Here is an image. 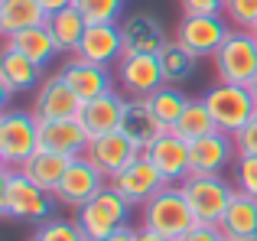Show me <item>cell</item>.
<instances>
[{
  "mask_svg": "<svg viewBox=\"0 0 257 241\" xmlns=\"http://www.w3.org/2000/svg\"><path fill=\"white\" fill-rule=\"evenodd\" d=\"M56 196L36 186L23 170L17 166H4L0 170V215L13 218V222H46L52 215Z\"/></svg>",
  "mask_w": 257,
  "mask_h": 241,
  "instance_id": "obj_1",
  "label": "cell"
},
{
  "mask_svg": "<svg viewBox=\"0 0 257 241\" xmlns=\"http://www.w3.org/2000/svg\"><path fill=\"white\" fill-rule=\"evenodd\" d=\"M140 225L173 241L186 235L195 225V215L189 209L186 196H182V186H163L147 205H140Z\"/></svg>",
  "mask_w": 257,
  "mask_h": 241,
  "instance_id": "obj_2",
  "label": "cell"
},
{
  "mask_svg": "<svg viewBox=\"0 0 257 241\" xmlns=\"http://www.w3.org/2000/svg\"><path fill=\"white\" fill-rule=\"evenodd\" d=\"M179 186H182V196H186L195 222H205V225H218L231 196L238 192L221 173H189Z\"/></svg>",
  "mask_w": 257,
  "mask_h": 241,
  "instance_id": "obj_3",
  "label": "cell"
},
{
  "mask_svg": "<svg viewBox=\"0 0 257 241\" xmlns=\"http://www.w3.org/2000/svg\"><path fill=\"white\" fill-rule=\"evenodd\" d=\"M39 150V117L33 108H7L0 114V163L23 166Z\"/></svg>",
  "mask_w": 257,
  "mask_h": 241,
  "instance_id": "obj_4",
  "label": "cell"
},
{
  "mask_svg": "<svg viewBox=\"0 0 257 241\" xmlns=\"http://www.w3.org/2000/svg\"><path fill=\"white\" fill-rule=\"evenodd\" d=\"M131 209L134 205L107 183L91 202H85L82 209L75 212V222L82 225L88 241H98V238L111 235V231L124 228V225H131Z\"/></svg>",
  "mask_w": 257,
  "mask_h": 241,
  "instance_id": "obj_5",
  "label": "cell"
},
{
  "mask_svg": "<svg viewBox=\"0 0 257 241\" xmlns=\"http://www.w3.org/2000/svg\"><path fill=\"white\" fill-rule=\"evenodd\" d=\"M234 26L225 20V13H182L176 36L192 56L199 59H215V52L225 46V39L231 36Z\"/></svg>",
  "mask_w": 257,
  "mask_h": 241,
  "instance_id": "obj_6",
  "label": "cell"
},
{
  "mask_svg": "<svg viewBox=\"0 0 257 241\" xmlns=\"http://www.w3.org/2000/svg\"><path fill=\"white\" fill-rule=\"evenodd\" d=\"M205 104H208V114H212L215 127L225 131V134H231V137L254 117V111H257L247 85H228V82H218L215 88H208Z\"/></svg>",
  "mask_w": 257,
  "mask_h": 241,
  "instance_id": "obj_7",
  "label": "cell"
},
{
  "mask_svg": "<svg viewBox=\"0 0 257 241\" xmlns=\"http://www.w3.org/2000/svg\"><path fill=\"white\" fill-rule=\"evenodd\" d=\"M212 62L218 72V82L247 85L257 75V39L251 36V30H231V36L215 52Z\"/></svg>",
  "mask_w": 257,
  "mask_h": 241,
  "instance_id": "obj_8",
  "label": "cell"
},
{
  "mask_svg": "<svg viewBox=\"0 0 257 241\" xmlns=\"http://www.w3.org/2000/svg\"><path fill=\"white\" fill-rule=\"evenodd\" d=\"M114 78H117V85L124 88L127 98H150L157 88L166 85L160 59L144 56V52H124L114 65Z\"/></svg>",
  "mask_w": 257,
  "mask_h": 241,
  "instance_id": "obj_9",
  "label": "cell"
},
{
  "mask_svg": "<svg viewBox=\"0 0 257 241\" xmlns=\"http://www.w3.org/2000/svg\"><path fill=\"white\" fill-rule=\"evenodd\" d=\"M82 98L69 88L62 72H52L39 82L36 98H33V114L39 120H75L82 114Z\"/></svg>",
  "mask_w": 257,
  "mask_h": 241,
  "instance_id": "obj_10",
  "label": "cell"
},
{
  "mask_svg": "<svg viewBox=\"0 0 257 241\" xmlns=\"http://www.w3.org/2000/svg\"><path fill=\"white\" fill-rule=\"evenodd\" d=\"M104 186H107V176H104V173H98L85 157H75V160L69 163V170H65L62 183H59V189L52 192V196H56L59 205H65V209L78 212L85 202H91V199L98 196Z\"/></svg>",
  "mask_w": 257,
  "mask_h": 241,
  "instance_id": "obj_11",
  "label": "cell"
},
{
  "mask_svg": "<svg viewBox=\"0 0 257 241\" xmlns=\"http://www.w3.org/2000/svg\"><path fill=\"white\" fill-rule=\"evenodd\" d=\"M111 186L127 199L131 205H147L160 189L166 186V179L160 176V170L147 160V153H140L134 163H127L117 176L111 179Z\"/></svg>",
  "mask_w": 257,
  "mask_h": 241,
  "instance_id": "obj_12",
  "label": "cell"
},
{
  "mask_svg": "<svg viewBox=\"0 0 257 241\" xmlns=\"http://www.w3.org/2000/svg\"><path fill=\"white\" fill-rule=\"evenodd\" d=\"M147 160L160 170V176L166 179V186H179L182 179L192 173V160H189V144L179 137V134L166 131L160 134V140H153L147 147Z\"/></svg>",
  "mask_w": 257,
  "mask_h": 241,
  "instance_id": "obj_13",
  "label": "cell"
},
{
  "mask_svg": "<svg viewBox=\"0 0 257 241\" xmlns=\"http://www.w3.org/2000/svg\"><path fill=\"white\" fill-rule=\"evenodd\" d=\"M137 157H140V150L120 131L104 134V137H91V140H88V150H85V160L98 173H104L107 183H111V179L117 176L127 163H134Z\"/></svg>",
  "mask_w": 257,
  "mask_h": 241,
  "instance_id": "obj_14",
  "label": "cell"
},
{
  "mask_svg": "<svg viewBox=\"0 0 257 241\" xmlns=\"http://www.w3.org/2000/svg\"><path fill=\"white\" fill-rule=\"evenodd\" d=\"M78 59L94 65H117V59L124 56V33H120V23H88L82 43L75 49Z\"/></svg>",
  "mask_w": 257,
  "mask_h": 241,
  "instance_id": "obj_15",
  "label": "cell"
},
{
  "mask_svg": "<svg viewBox=\"0 0 257 241\" xmlns=\"http://www.w3.org/2000/svg\"><path fill=\"white\" fill-rule=\"evenodd\" d=\"M124 108H127V95L107 91V95L91 98V101L82 104L78 124L85 127L88 137H104V134L120 131V124H124Z\"/></svg>",
  "mask_w": 257,
  "mask_h": 241,
  "instance_id": "obj_16",
  "label": "cell"
},
{
  "mask_svg": "<svg viewBox=\"0 0 257 241\" xmlns=\"http://www.w3.org/2000/svg\"><path fill=\"white\" fill-rule=\"evenodd\" d=\"M59 72H62L69 88L75 91L82 101H91V98H101V95H107V91H114V82H117L104 65L85 62V59H78V56H72Z\"/></svg>",
  "mask_w": 257,
  "mask_h": 241,
  "instance_id": "obj_17",
  "label": "cell"
},
{
  "mask_svg": "<svg viewBox=\"0 0 257 241\" xmlns=\"http://www.w3.org/2000/svg\"><path fill=\"white\" fill-rule=\"evenodd\" d=\"M120 33H124V52H144V56H157L170 36H166L163 23L153 13H131L120 20Z\"/></svg>",
  "mask_w": 257,
  "mask_h": 241,
  "instance_id": "obj_18",
  "label": "cell"
},
{
  "mask_svg": "<svg viewBox=\"0 0 257 241\" xmlns=\"http://www.w3.org/2000/svg\"><path fill=\"white\" fill-rule=\"evenodd\" d=\"M189 160H192V173H221L231 160H238L234 137L225 131H215L202 140H192L189 144Z\"/></svg>",
  "mask_w": 257,
  "mask_h": 241,
  "instance_id": "obj_19",
  "label": "cell"
},
{
  "mask_svg": "<svg viewBox=\"0 0 257 241\" xmlns=\"http://www.w3.org/2000/svg\"><path fill=\"white\" fill-rule=\"evenodd\" d=\"M88 134L85 127L75 120H39V147L52 153H62V157H85L88 150Z\"/></svg>",
  "mask_w": 257,
  "mask_h": 241,
  "instance_id": "obj_20",
  "label": "cell"
},
{
  "mask_svg": "<svg viewBox=\"0 0 257 241\" xmlns=\"http://www.w3.org/2000/svg\"><path fill=\"white\" fill-rule=\"evenodd\" d=\"M39 82H43V65L30 62L13 46H4V56H0V91H4V101L10 95H17V91L39 88Z\"/></svg>",
  "mask_w": 257,
  "mask_h": 241,
  "instance_id": "obj_21",
  "label": "cell"
},
{
  "mask_svg": "<svg viewBox=\"0 0 257 241\" xmlns=\"http://www.w3.org/2000/svg\"><path fill=\"white\" fill-rule=\"evenodd\" d=\"M120 134L137 147L140 153L160 140V134H166V127L160 124V117L150 111L147 98H127V108H124V124H120Z\"/></svg>",
  "mask_w": 257,
  "mask_h": 241,
  "instance_id": "obj_22",
  "label": "cell"
},
{
  "mask_svg": "<svg viewBox=\"0 0 257 241\" xmlns=\"http://www.w3.org/2000/svg\"><path fill=\"white\" fill-rule=\"evenodd\" d=\"M218 228L225 231V238L251 241L257 235V196L234 192L228 209H225V215H221V222H218Z\"/></svg>",
  "mask_w": 257,
  "mask_h": 241,
  "instance_id": "obj_23",
  "label": "cell"
},
{
  "mask_svg": "<svg viewBox=\"0 0 257 241\" xmlns=\"http://www.w3.org/2000/svg\"><path fill=\"white\" fill-rule=\"evenodd\" d=\"M69 163H72V157H62V153H52V150H43V147H39L20 170L36 186H43L46 192H56L59 183H62V176H65V170H69Z\"/></svg>",
  "mask_w": 257,
  "mask_h": 241,
  "instance_id": "obj_24",
  "label": "cell"
},
{
  "mask_svg": "<svg viewBox=\"0 0 257 241\" xmlns=\"http://www.w3.org/2000/svg\"><path fill=\"white\" fill-rule=\"evenodd\" d=\"M7 46H13L17 52H23L30 62L43 65V69L59 56V46H56V39H52V33L46 30V23L43 26H30V30H20V33H13V36H7Z\"/></svg>",
  "mask_w": 257,
  "mask_h": 241,
  "instance_id": "obj_25",
  "label": "cell"
},
{
  "mask_svg": "<svg viewBox=\"0 0 257 241\" xmlns=\"http://www.w3.org/2000/svg\"><path fill=\"white\" fill-rule=\"evenodd\" d=\"M49 13L39 7V0H0V33L13 36L30 26H43Z\"/></svg>",
  "mask_w": 257,
  "mask_h": 241,
  "instance_id": "obj_26",
  "label": "cell"
},
{
  "mask_svg": "<svg viewBox=\"0 0 257 241\" xmlns=\"http://www.w3.org/2000/svg\"><path fill=\"white\" fill-rule=\"evenodd\" d=\"M46 30L52 33L59 52H69V56H75L78 43H82V36H85V30H88V20L75 10V7H69V10L52 13V17L46 20Z\"/></svg>",
  "mask_w": 257,
  "mask_h": 241,
  "instance_id": "obj_27",
  "label": "cell"
},
{
  "mask_svg": "<svg viewBox=\"0 0 257 241\" xmlns=\"http://www.w3.org/2000/svg\"><path fill=\"white\" fill-rule=\"evenodd\" d=\"M157 59H160V69H163L166 85H182L186 78L195 75V65H199V56H192L179 39H170V43L157 52Z\"/></svg>",
  "mask_w": 257,
  "mask_h": 241,
  "instance_id": "obj_28",
  "label": "cell"
},
{
  "mask_svg": "<svg viewBox=\"0 0 257 241\" xmlns=\"http://www.w3.org/2000/svg\"><path fill=\"white\" fill-rule=\"evenodd\" d=\"M215 131H218V127H215L212 114H208L205 98H192V101H189V108L182 111V117L176 120V127H173V134H179L186 144L202 140V137H208V134H215Z\"/></svg>",
  "mask_w": 257,
  "mask_h": 241,
  "instance_id": "obj_29",
  "label": "cell"
},
{
  "mask_svg": "<svg viewBox=\"0 0 257 241\" xmlns=\"http://www.w3.org/2000/svg\"><path fill=\"white\" fill-rule=\"evenodd\" d=\"M189 101H192V98H186L176 85H163V88H157L150 98H147L150 111L160 117V124H163L166 131H173V127H176V120L182 117V111L189 108Z\"/></svg>",
  "mask_w": 257,
  "mask_h": 241,
  "instance_id": "obj_30",
  "label": "cell"
},
{
  "mask_svg": "<svg viewBox=\"0 0 257 241\" xmlns=\"http://www.w3.org/2000/svg\"><path fill=\"white\" fill-rule=\"evenodd\" d=\"M72 7L88 23H120L127 17V0H75Z\"/></svg>",
  "mask_w": 257,
  "mask_h": 241,
  "instance_id": "obj_31",
  "label": "cell"
},
{
  "mask_svg": "<svg viewBox=\"0 0 257 241\" xmlns=\"http://www.w3.org/2000/svg\"><path fill=\"white\" fill-rule=\"evenodd\" d=\"M30 241H88V235L75 218H46L36 225Z\"/></svg>",
  "mask_w": 257,
  "mask_h": 241,
  "instance_id": "obj_32",
  "label": "cell"
},
{
  "mask_svg": "<svg viewBox=\"0 0 257 241\" xmlns=\"http://www.w3.org/2000/svg\"><path fill=\"white\" fill-rule=\"evenodd\" d=\"M225 20L234 30H254L257 26V0H225Z\"/></svg>",
  "mask_w": 257,
  "mask_h": 241,
  "instance_id": "obj_33",
  "label": "cell"
},
{
  "mask_svg": "<svg viewBox=\"0 0 257 241\" xmlns=\"http://www.w3.org/2000/svg\"><path fill=\"white\" fill-rule=\"evenodd\" d=\"M234 189L257 196V157L238 153V160H234Z\"/></svg>",
  "mask_w": 257,
  "mask_h": 241,
  "instance_id": "obj_34",
  "label": "cell"
},
{
  "mask_svg": "<svg viewBox=\"0 0 257 241\" xmlns=\"http://www.w3.org/2000/svg\"><path fill=\"white\" fill-rule=\"evenodd\" d=\"M234 147H238V153L257 157V111H254V117L247 120L238 134H234Z\"/></svg>",
  "mask_w": 257,
  "mask_h": 241,
  "instance_id": "obj_35",
  "label": "cell"
},
{
  "mask_svg": "<svg viewBox=\"0 0 257 241\" xmlns=\"http://www.w3.org/2000/svg\"><path fill=\"white\" fill-rule=\"evenodd\" d=\"M179 241H228L225 231L218 228V225H205V222H195L192 228L186 231Z\"/></svg>",
  "mask_w": 257,
  "mask_h": 241,
  "instance_id": "obj_36",
  "label": "cell"
},
{
  "mask_svg": "<svg viewBox=\"0 0 257 241\" xmlns=\"http://www.w3.org/2000/svg\"><path fill=\"white\" fill-rule=\"evenodd\" d=\"M182 13H225V0H179Z\"/></svg>",
  "mask_w": 257,
  "mask_h": 241,
  "instance_id": "obj_37",
  "label": "cell"
},
{
  "mask_svg": "<svg viewBox=\"0 0 257 241\" xmlns=\"http://www.w3.org/2000/svg\"><path fill=\"white\" fill-rule=\"evenodd\" d=\"M98 241H137V228H134V225H124V228L111 231V235H104Z\"/></svg>",
  "mask_w": 257,
  "mask_h": 241,
  "instance_id": "obj_38",
  "label": "cell"
},
{
  "mask_svg": "<svg viewBox=\"0 0 257 241\" xmlns=\"http://www.w3.org/2000/svg\"><path fill=\"white\" fill-rule=\"evenodd\" d=\"M72 4H75V0H39V7H43L49 17H52V13H59V10H69Z\"/></svg>",
  "mask_w": 257,
  "mask_h": 241,
  "instance_id": "obj_39",
  "label": "cell"
},
{
  "mask_svg": "<svg viewBox=\"0 0 257 241\" xmlns=\"http://www.w3.org/2000/svg\"><path fill=\"white\" fill-rule=\"evenodd\" d=\"M137 241H173V238L157 235V231H150V228H144V225H140V228H137Z\"/></svg>",
  "mask_w": 257,
  "mask_h": 241,
  "instance_id": "obj_40",
  "label": "cell"
},
{
  "mask_svg": "<svg viewBox=\"0 0 257 241\" xmlns=\"http://www.w3.org/2000/svg\"><path fill=\"white\" fill-rule=\"evenodd\" d=\"M247 91H251V98H254V104H257V75L247 82Z\"/></svg>",
  "mask_w": 257,
  "mask_h": 241,
  "instance_id": "obj_41",
  "label": "cell"
},
{
  "mask_svg": "<svg viewBox=\"0 0 257 241\" xmlns=\"http://www.w3.org/2000/svg\"><path fill=\"white\" fill-rule=\"evenodd\" d=\"M251 36H254V39H257V26H254V30H251Z\"/></svg>",
  "mask_w": 257,
  "mask_h": 241,
  "instance_id": "obj_42",
  "label": "cell"
},
{
  "mask_svg": "<svg viewBox=\"0 0 257 241\" xmlns=\"http://www.w3.org/2000/svg\"><path fill=\"white\" fill-rule=\"evenodd\" d=\"M228 241H238V238H228Z\"/></svg>",
  "mask_w": 257,
  "mask_h": 241,
  "instance_id": "obj_43",
  "label": "cell"
},
{
  "mask_svg": "<svg viewBox=\"0 0 257 241\" xmlns=\"http://www.w3.org/2000/svg\"><path fill=\"white\" fill-rule=\"evenodd\" d=\"M251 241H257V235H254V238H251Z\"/></svg>",
  "mask_w": 257,
  "mask_h": 241,
  "instance_id": "obj_44",
  "label": "cell"
}]
</instances>
